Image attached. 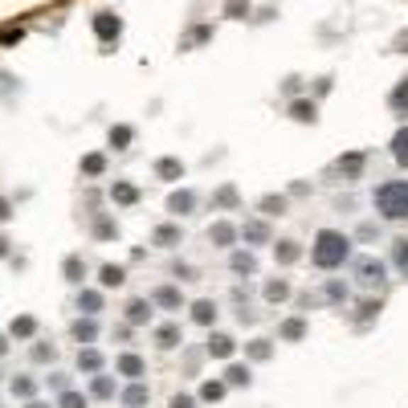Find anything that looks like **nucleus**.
<instances>
[{"mask_svg": "<svg viewBox=\"0 0 408 408\" xmlns=\"http://www.w3.org/2000/svg\"><path fill=\"white\" fill-rule=\"evenodd\" d=\"M114 392H118L114 375H102V372H98L94 380H90V396H94V400H114Z\"/></svg>", "mask_w": 408, "mask_h": 408, "instance_id": "obj_17", "label": "nucleus"}, {"mask_svg": "<svg viewBox=\"0 0 408 408\" xmlns=\"http://www.w3.org/2000/svg\"><path fill=\"white\" fill-rule=\"evenodd\" d=\"M114 372L127 375V380H143V375H147V363H143V355H135V351H123V355L114 359Z\"/></svg>", "mask_w": 408, "mask_h": 408, "instance_id": "obj_4", "label": "nucleus"}, {"mask_svg": "<svg viewBox=\"0 0 408 408\" xmlns=\"http://www.w3.org/2000/svg\"><path fill=\"white\" fill-rule=\"evenodd\" d=\"M151 307H163V310H184V294L180 286H160L151 294Z\"/></svg>", "mask_w": 408, "mask_h": 408, "instance_id": "obj_9", "label": "nucleus"}, {"mask_svg": "<svg viewBox=\"0 0 408 408\" xmlns=\"http://www.w3.org/2000/svg\"><path fill=\"white\" fill-rule=\"evenodd\" d=\"M375 314H380V298H363V302H359V319H355V323H359V326H368Z\"/></svg>", "mask_w": 408, "mask_h": 408, "instance_id": "obj_42", "label": "nucleus"}, {"mask_svg": "<svg viewBox=\"0 0 408 408\" xmlns=\"http://www.w3.org/2000/svg\"><path fill=\"white\" fill-rule=\"evenodd\" d=\"M167 408H196V400L192 396H184V392H176V396H172V404Z\"/></svg>", "mask_w": 408, "mask_h": 408, "instance_id": "obj_49", "label": "nucleus"}, {"mask_svg": "<svg viewBox=\"0 0 408 408\" xmlns=\"http://www.w3.org/2000/svg\"><path fill=\"white\" fill-rule=\"evenodd\" d=\"M209 241L216 249H233L237 245V225H228V221H212L209 225Z\"/></svg>", "mask_w": 408, "mask_h": 408, "instance_id": "obj_5", "label": "nucleus"}, {"mask_svg": "<svg viewBox=\"0 0 408 408\" xmlns=\"http://www.w3.org/2000/svg\"><path fill=\"white\" fill-rule=\"evenodd\" d=\"M131 139H135V131H131V127H123V123H118V127H111V147H114V151H127Z\"/></svg>", "mask_w": 408, "mask_h": 408, "instance_id": "obj_37", "label": "nucleus"}, {"mask_svg": "<svg viewBox=\"0 0 408 408\" xmlns=\"http://www.w3.org/2000/svg\"><path fill=\"white\" fill-rule=\"evenodd\" d=\"M225 13H228V16H245V13H249V4H245V0H228Z\"/></svg>", "mask_w": 408, "mask_h": 408, "instance_id": "obj_48", "label": "nucleus"}, {"mask_svg": "<svg viewBox=\"0 0 408 408\" xmlns=\"http://www.w3.org/2000/svg\"><path fill=\"white\" fill-rule=\"evenodd\" d=\"M245 355H249V359H258V363H261V359H270V355H274V343H270V339H253L249 347H245Z\"/></svg>", "mask_w": 408, "mask_h": 408, "instance_id": "obj_39", "label": "nucleus"}, {"mask_svg": "<svg viewBox=\"0 0 408 408\" xmlns=\"http://www.w3.org/2000/svg\"><path fill=\"white\" fill-rule=\"evenodd\" d=\"M78 310L86 319H94L98 310H102V290H90V286H82L78 290Z\"/></svg>", "mask_w": 408, "mask_h": 408, "instance_id": "obj_14", "label": "nucleus"}, {"mask_svg": "<svg viewBox=\"0 0 408 408\" xmlns=\"http://www.w3.org/2000/svg\"><path fill=\"white\" fill-rule=\"evenodd\" d=\"M118 33H123V21L114 13H94V37L98 41H114Z\"/></svg>", "mask_w": 408, "mask_h": 408, "instance_id": "obj_6", "label": "nucleus"}, {"mask_svg": "<svg viewBox=\"0 0 408 408\" xmlns=\"http://www.w3.org/2000/svg\"><path fill=\"white\" fill-rule=\"evenodd\" d=\"M25 408H53V404H45V400H37V396H33V400H25Z\"/></svg>", "mask_w": 408, "mask_h": 408, "instance_id": "obj_53", "label": "nucleus"}, {"mask_svg": "<svg viewBox=\"0 0 408 408\" xmlns=\"http://www.w3.org/2000/svg\"><path fill=\"white\" fill-rule=\"evenodd\" d=\"M9 355V335H0V359Z\"/></svg>", "mask_w": 408, "mask_h": 408, "instance_id": "obj_56", "label": "nucleus"}, {"mask_svg": "<svg viewBox=\"0 0 408 408\" xmlns=\"http://www.w3.org/2000/svg\"><path fill=\"white\" fill-rule=\"evenodd\" d=\"M33 363H53V359H57V347H53V343H33Z\"/></svg>", "mask_w": 408, "mask_h": 408, "instance_id": "obj_41", "label": "nucleus"}, {"mask_svg": "<svg viewBox=\"0 0 408 408\" xmlns=\"http://www.w3.org/2000/svg\"><path fill=\"white\" fill-rule=\"evenodd\" d=\"M180 343H184L180 323H160V326H155V347H160V351H176Z\"/></svg>", "mask_w": 408, "mask_h": 408, "instance_id": "obj_7", "label": "nucleus"}, {"mask_svg": "<svg viewBox=\"0 0 408 408\" xmlns=\"http://www.w3.org/2000/svg\"><path fill=\"white\" fill-rule=\"evenodd\" d=\"M392 261H396V270H400V274H408V237L392 241Z\"/></svg>", "mask_w": 408, "mask_h": 408, "instance_id": "obj_40", "label": "nucleus"}, {"mask_svg": "<svg viewBox=\"0 0 408 408\" xmlns=\"http://www.w3.org/2000/svg\"><path fill=\"white\" fill-rule=\"evenodd\" d=\"M9 216H13V204H9V200H4V196H0V225H4V221H9Z\"/></svg>", "mask_w": 408, "mask_h": 408, "instance_id": "obj_52", "label": "nucleus"}, {"mask_svg": "<svg viewBox=\"0 0 408 408\" xmlns=\"http://www.w3.org/2000/svg\"><path fill=\"white\" fill-rule=\"evenodd\" d=\"M286 204H290L286 196H261V204H258V209L265 212V216H282V212H286Z\"/></svg>", "mask_w": 408, "mask_h": 408, "instance_id": "obj_36", "label": "nucleus"}, {"mask_svg": "<svg viewBox=\"0 0 408 408\" xmlns=\"http://www.w3.org/2000/svg\"><path fill=\"white\" fill-rule=\"evenodd\" d=\"M290 118H294V123H314V118H319V106H314L310 98H294V102H290Z\"/></svg>", "mask_w": 408, "mask_h": 408, "instance_id": "obj_20", "label": "nucleus"}, {"mask_svg": "<svg viewBox=\"0 0 408 408\" xmlns=\"http://www.w3.org/2000/svg\"><path fill=\"white\" fill-rule=\"evenodd\" d=\"M237 237H245V245H270V225L265 221H245L237 228Z\"/></svg>", "mask_w": 408, "mask_h": 408, "instance_id": "obj_8", "label": "nucleus"}, {"mask_svg": "<svg viewBox=\"0 0 408 408\" xmlns=\"http://www.w3.org/2000/svg\"><path fill=\"white\" fill-rule=\"evenodd\" d=\"M53 408H90V396H86V392L65 388V392H57V404H53Z\"/></svg>", "mask_w": 408, "mask_h": 408, "instance_id": "obj_32", "label": "nucleus"}, {"mask_svg": "<svg viewBox=\"0 0 408 408\" xmlns=\"http://www.w3.org/2000/svg\"><path fill=\"white\" fill-rule=\"evenodd\" d=\"M392 111H400V114H408V78L400 82V86H396V90H392Z\"/></svg>", "mask_w": 408, "mask_h": 408, "instance_id": "obj_44", "label": "nucleus"}, {"mask_svg": "<svg viewBox=\"0 0 408 408\" xmlns=\"http://www.w3.org/2000/svg\"><path fill=\"white\" fill-rule=\"evenodd\" d=\"M155 176L160 180H184V163H180L176 155H163V160H155Z\"/></svg>", "mask_w": 408, "mask_h": 408, "instance_id": "obj_26", "label": "nucleus"}, {"mask_svg": "<svg viewBox=\"0 0 408 408\" xmlns=\"http://www.w3.org/2000/svg\"><path fill=\"white\" fill-rule=\"evenodd\" d=\"M392 160L400 163V167H408V127H400L392 135Z\"/></svg>", "mask_w": 408, "mask_h": 408, "instance_id": "obj_31", "label": "nucleus"}, {"mask_svg": "<svg viewBox=\"0 0 408 408\" xmlns=\"http://www.w3.org/2000/svg\"><path fill=\"white\" fill-rule=\"evenodd\" d=\"M180 241H184L180 225H155V233H151V245H160V249H176Z\"/></svg>", "mask_w": 408, "mask_h": 408, "instance_id": "obj_10", "label": "nucleus"}, {"mask_svg": "<svg viewBox=\"0 0 408 408\" xmlns=\"http://www.w3.org/2000/svg\"><path fill=\"white\" fill-rule=\"evenodd\" d=\"M106 172V155L94 151V155H82V176H102Z\"/></svg>", "mask_w": 408, "mask_h": 408, "instance_id": "obj_34", "label": "nucleus"}, {"mask_svg": "<svg viewBox=\"0 0 408 408\" xmlns=\"http://www.w3.org/2000/svg\"><path fill=\"white\" fill-rule=\"evenodd\" d=\"M298 258H302V245H298V241H277L274 245V261H277V265H294Z\"/></svg>", "mask_w": 408, "mask_h": 408, "instance_id": "obj_25", "label": "nucleus"}, {"mask_svg": "<svg viewBox=\"0 0 408 408\" xmlns=\"http://www.w3.org/2000/svg\"><path fill=\"white\" fill-rule=\"evenodd\" d=\"M323 294H326V298H331V302H347V298H351V290L343 286L339 277H331V282H326V286H323Z\"/></svg>", "mask_w": 408, "mask_h": 408, "instance_id": "obj_43", "label": "nucleus"}, {"mask_svg": "<svg viewBox=\"0 0 408 408\" xmlns=\"http://www.w3.org/2000/svg\"><path fill=\"white\" fill-rule=\"evenodd\" d=\"M9 335H13V339H33V335H37V319H33V314H16L13 323H9Z\"/></svg>", "mask_w": 408, "mask_h": 408, "instance_id": "obj_21", "label": "nucleus"}, {"mask_svg": "<svg viewBox=\"0 0 408 408\" xmlns=\"http://www.w3.org/2000/svg\"><path fill=\"white\" fill-rule=\"evenodd\" d=\"M216 204H221V209H237V188H233V184H225V188L216 192Z\"/></svg>", "mask_w": 408, "mask_h": 408, "instance_id": "obj_46", "label": "nucleus"}, {"mask_svg": "<svg viewBox=\"0 0 408 408\" xmlns=\"http://www.w3.org/2000/svg\"><path fill=\"white\" fill-rule=\"evenodd\" d=\"M94 237H98V241H111V237H118L114 216H98V221H94Z\"/></svg>", "mask_w": 408, "mask_h": 408, "instance_id": "obj_38", "label": "nucleus"}, {"mask_svg": "<svg viewBox=\"0 0 408 408\" xmlns=\"http://www.w3.org/2000/svg\"><path fill=\"white\" fill-rule=\"evenodd\" d=\"M225 392H228L225 380H204V384H200V400L216 404V400H225Z\"/></svg>", "mask_w": 408, "mask_h": 408, "instance_id": "obj_33", "label": "nucleus"}, {"mask_svg": "<svg viewBox=\"0 0 408 408\" xmlns=\"http://www.w3.org/2000/svg\"><path fill=\"white\" fill-rule=\"evenodd\" d=\"M355 282L363 290H380V286L388 282V265L380 258H359L355 261Z\"/></svg>", "mask_w": 408, "mask_h": 408, "instance_id": "obj_3", "label": "nucleus"}, {"mask_svg": "<svg viewBox=\"0 0 408 408\" xmlns=\"http://www.w3.org/2000/svg\"><path fill=\"white\" fill-rule=\"evenodd\" d=\"M172 274H176L180 282H192V265H180V261H176V265H172Z\"/></svg>", "mask_w": 408, "mask_h": 408, "instance_id": "obj_50", "label": "nucleus"}, {"mask_svg": "<svg viewBox=\"0 0 408 408\" xmlns=\"http://www.w3.org/2000/svg\"><path fill=\"white\" fill-rule=\"evenodd\" d=\"M228 265H233V274H258V258H253V253H249V249H237V253H233V258H228Z\"/></svg>", "mask_w": 408, "mask_h": 408, "instance_id": "obj_24", "label": "nucleus"}, {"mask_svg": "<svg viewBox=\"0 0 408 408\" xmlns=\"http://www.w3.org/2000/svg\"><path fill=\"white\" fill-rule=\"evenodd\" d=\"M70 331H74V339H78L82 347H90V343L98 339V323H94V319H86V314H82V319H74V326H70Z\"/></svg>", "mask_w": 408, "mask_h": 408, "instance_id": "obj_16", "label": "nucleus"}, {"mask_svg": "<svg viewBox=\"0 0 408 408\" xmlns=\"http://www.w3.org/2000/svg\"><path fill=\"white\" fill-rule=\"evenodd\" d=\"M192 323L196 326H212L216 323V302H212V298H200V302H192Z\"/></svg>", "mask_w": 408, "mask_h": 408, "instance_id": "obj_15", "label": "nucleus"}, {"mask_svg": "<svg viewBox=\"0 0 408 408\" xmlns=\"http://www.w3.org/2000/svg\"><path fill=\"white\" fill-rule=\"evenodd\" d=\"M9 392L21 396V400H33V396H37V380H33V375H13V380H9Z\"/></svg>", "mask_w": 408, "mask_h": 408, "instance_id": "obj_28", "label": "nucleus"}, {"mask_svg": "<svg viewBox=\"0 0 408 408\" xmlns=\"http://www.w3.org/2000/svg\"><path fill=\"white\" fill-rule=\"evenodd\" d=\"M123 282H127V270H123V265H102V270H98V286H102V290H114V286H123Z\"/></svg>", "mask_w": 408, "mask_h": 408, "instance_id": "obj_22", "label": "nucleus"}, {"mask_svg": "<svg viewBox=\"0 0 408 408\" xmlns=\"http://www.w3.org/2000/svg\"><path fill=\"white\" fill-rule=\"evenodd\" d=\"M62 277L65 282H74V286H82V277H86V261H82V253H70V258L62 261Z\"/></svg>", "mask_w": 408, "mask_h": 408, "instance_id": "obj_19", "label": "nucleus"}, {"mask_svg": "<svg viewBox=\"0 0 408 408\" xmlns=\"http://www.w3.org/2000/svg\"><path fill=\"white\" fill-rule=\"evenodd\" d=\"M111 200H114V204H135V200H139V188L127 184V180H114V184H111Z\"/></svg>", "mask_w": 408, "mask_h": 408, "instance_id": "obj_27", "label": "nucleus"}, {"mask_svg": "<svg viewBox=\"0 0 408 408\" xmlns=\"http://www.w3.org/2000/svg\"><path fill=\"white\" fill-rule=\"evenodd\" d=\"M21 37H25V29H21V25H9V29H0V45H13Z\"/></svg>", "mask_w": 408, "mask_h": 408, "instance_id": "obj_47", "label": "nucleus"}, {"mask_svg": "<svg viewBox=\"0 0 408 408\" xmlns=\"http://www.w3.org/2000/svg\"><path fill=\"white\" fill-rule=\"evenodd\" d=\"M9 245H13V241H9V237H4V233H0V258H4V253H9Z\"/></svg>", "mask_w": 408, "mask_h": 408, "instance_id": "obj_55", "label": "nucleus"}, {"mask_svg": "<svg viewBox=\"0 0 408 408\" xmlns=\"http://www.w3.org/2000/svg\"><path fill=\"white\" fill-rule=\"evenodd\" d=\"M261 294H265V302H286V298H290V282H286V277H270Z\"/></svg>", "mask_w": 408, "mask_h": 408, "instance_id": "obj_29", "label": "nucleus"}, {"mask_svg": "<svg viewBox=\"0 0 408 408\" xmlns=\"http://www.w3.org/2000/svg\"><path fill=\"white\" fill-rule=\"evenodd\" d=\"M192 209H196V192H188V188H180V192L167 196V212H172V216H188Z\"/></svg>", "mask_w": 408, "mask_h": 408, "instance_id": "obj_12", "label": "nucleus"}, {"mask_svg": "<svg viewBox=\"0 0 408 408\" xmlns=\"http://www.w3.org/2000/svg\"><path fill=\"white\" fill-rule=\"evenodd\" d=\"M49 384H53V388H57V392H65V388H70V380H65L62 372H53V375H49Z\"/></svg>", "mask_w": 408, "mask_h": 408, "instance_id": "obj_51", "label": "nucleus"}, {"mask_svg": "<svg viewBox=\"0 0 408 408\" xmlns=\"http://www.w3.org/2000/svg\"><path fill=\"white\" fill-rule=\"evenodd\" d=\"M372 204L384 221H404L408 216V180H384L372 192Z\"/></svg>", "mask_w": 408, "mask_h": 408, "instance_id": "obj_2", "label": "nucleus"}, {"mask_svg": "<svg viewBox=\"0 0 408 408\" xmlns=\"http://www.w3.org/2000/svg\"><path fill=\"white\" fill-rule=\"evenodd\" d=\"M347 258H351V237H347V233H339V228H323V233L314 237L310 261H314L319 270H339Z\"/></svg>", "mask_w": 408, "mask_h": 408, "instance_id": "obj_1", "label": "nucleus"}, {"mask_svg": "<svg viewBox=\"0 0 408 408\" xmlns=\"http://www.w3.org/2000/svg\"><path fill=\"white\" fill-rule=\"evenodd\" d=\"M78 372H90V375L102 372V351L98 347H82L78 351Z\"/></svg>", "mask_w": 408, "mask_h": 408, "instance_id": "obj_23", "label": "nucleus"}, {"mask_svg": "<svg viewBox=\"0 0 408 408\" xmlns=\"http://www.w3.org/2000/svg\"><path fill=\"white\" fill-rule=\"evenodd\" d=\"M151 298H131L127 302V323L131 326H143V323H151Z\"/></svg>", "mask_w": 408, "mask_h": 408, "instance_id": "obj_11", "label": "nucleus"}, {"mask_svg": "<svg viewBox=\"0 0 408 408\" xmlns=\"http://www.w3.org/2000/svg\"><path fill=\"white\" fill-rule=\"evenodd\" d=\"M396 49H404V53H408V29L400 33V37H396Z\"/></svg>", "mask_w": 408, "mask_h": 408, "instance_id": "obj_54", "label": "nucleus"}, {"mask_svg": "<svg viewBox=\"0 0 408 408\" xmlns=\"http://www.w3.org/2000/svg\"><path fill=\"white\" fill-rule=\"evenodd\" d=\"M302 335H307V319H286L282 323V339L286 343H298Z\"/></svg>", "mask_w": 408, "mask_h": 408, "instance_id": "obj_35", "label": "nucleus"}, {"mask_svg": "<svg viewBox=\"0 0 408 408\" xmlns=\"http://www.w3.org/2000/svg\"><path fill=\"white\" fill-rule=\"evenodd\" d=\"M204 351H209L212 359H228L233 351H237V343L228 339V335H209V343H204Z\"/></svg>", "mask_w": 408, "mask_h": 408, "instance_id": "obj_18", "label": "nucleus"}, {"mask_svg": "<svg viewBox=\"0 0 408 408\" xmlns=\"http://www.w3.org/2000/svg\"><path fill=\"white\" fill-rule=\"evenodd\" d=\"M339 172H343V176H359V172H363V155H359V151H351L347 160H339Z\"/></svg>", "mask_w": 408, "mask_h": 408, "instance_id": "obj_45", "label": "nucleus"}, {"mask_svg": "<svg viewBox=\"0 0 408 408\" xmlns=\"http://www.w3.org/2000/svg\"><path fill=\"white\" fill-rule=\"evenodd\" d=\"M249 380H253V375H249L245 363H228V368H225V384H228V388H249Z\"/></svg>", "mask_w": 408, "mask_h": 408, "instance_id": "obj_30", "label": "nucleus"}, {"mask_svg": "<svg viewBox=\"0 0 408 408\" xmlns=\"http://www.w3.org/2000/svg\"><path fill=\"white\" fill-rule=\"evenodd\" d=\"M147 400H151V388H147L143 380H131L127 388H123V404L127 408H143Z\"/></svg>", "mask_w": 408, "mask_h": 408, "instance_id": "obj_13", "label": "nucleus"}]
</instances>
